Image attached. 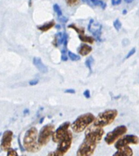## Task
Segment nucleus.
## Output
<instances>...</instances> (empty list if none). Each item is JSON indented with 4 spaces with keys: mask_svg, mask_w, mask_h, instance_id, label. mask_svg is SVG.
I'll return each instance as SVG.
<instances>
[{
    "mask_svg": "<svg viewBox=\"0 0 139 156\" xmlns=\"http://www.w3.org/2000/svg\"><path fill=\"white\" fill-rule=\"evenodd\" d=\"M121 3V0H111V4L114 6L119 5Z\"/></svg>",
    "mask_w": 139,
    "mask_h": 156,
    "instance_id": "obj_29",
    "label": "nucleus"
},
{
    "mask_svg": "<svg viewBox=\"0 0 139 156\" xmlns=\"http://www.w3.org/2000/svg\"><path fill=\"white\" fill-rule=\"evenodd\" d=\"M68 58L72 61H73V62H76V61H79L80 60V56L76 55L73 52H72V51H68Z\"/></svg>",
    "mask_w": 139,
    "mask_h": 156,
    "instance_id": "obj_19",
    "label": "nucleus"
},
{
    "mask_svg": "<svg viewBox=\"0 0 139 156\" xmlns=\"http://www.w3.org/2000/svg\"><path fill=\"white\" fill-rule=\"evenodd\" d=\"M92 62H93V60H92V57H90L86 61V67L88 68L90 72H92Z\"/></svg>",
    "mask_w": 139,
    "mask_h": 156,
    "instance_id": "obj_24",
    "label": "nucleus"
},
{
    "mask_svg": "<svg viewBox=\"0 0 139 156\" xmlns=\"http://www.w3.org/2000/svg\"><path fill=\"white\" fill-rule=\"evenodd\" d=\"M133 150L129 146L118 149L112 156H133Z\"/></svg>",
    "mask_w": 139,
    "mask_h": 156,
    "instance_id": "obj_14",
    "label": "nucleus"
},
{
    "mask_svg": "<svg viewBox=\"0 0 139 156\" xmlns=\"http://www.w3.org/2000/svg\"><path fill=\"white\" fill-rule=\"evenodd\" d=\"M55 127L52 124H46L43 126L38 134V143L41 146H46L52 138Z\"/></svg>",
    "mask_w": 139,
    "mask_h": 156,
    "instance_id": "obj_6",
    "label": "nucleus"
},
{
    "mask_svg": "<svg viewBox=\"0 0 139 156\" xmlns=\"http://www.w3.org/2000/svg\"><path fill=\"white\" fill-rule=\"evenodd\" d=\"M91 3L94 6H98V7H101L103 9L106 8V3H103L102 0H90Z\"/></svg>",
    "mask_w": 139,
    "mask_h": 156,
    "instance_id": "obj_18",
    "label": "nucleus"
},
{
    "mask_svg": "<svg viewBox=\"0 0 139 156\" xmlns=\"http://www.w3.org/2000/svg\"><path fill=\"white\" fill-rule=\"evenodd\" d=\"M59 21H61V22H63V23H65L66 21H68V19L66 17H64L63 16H62L60 17H59Z\"/></svg>",
    "mask_w": 139,
    "mask_h": 156,
    "instance_id": "obj_31",
    "label": "nucleus"
},
{
    "mask_svg": "<svg viewBox=\"0 0 139 156\" xmlns=\"http://www.w3.org/2000/svg\"><path fill=\"white\" fill-rule=\"evenodd\" d=\"M43 119H41V121H40V123H42V121H43Z\"/></svg>",
    "mask_w": 139,
    "mask_h": 156,
    "instance_id": "obj_37",
    "label": "nucleus"
},
{
    "mask_svg": "<svg viewBox=\"0 0 139 156\" xmlns=\"http://www.w3.org/2000/svg\"><path fill=\"white\" fill-rule=\"evenodd\" d=\"M92 51V48L90 46H89L87 44H82L80 47V48L78 49V52L81 56H87L88 54H90Z\"/></svg>",
    "mask_w": 139,
    "mask_h": 156,
    "instance_id": "obj_15",
    "label": "nucleus"
},
{
    "mask_svg": "<svg viewBox=\"0 0 139 156\" xmlns=\"http://www.w3.org/2000/svg\"><path fill=\"white\" fill-rule=\"evenodd\" d=\"M113 26L114 28L116 29L117 31H119L120 29H121V26H122V24L121 22H120V21L119 19H117L116 21H114L113 22Z\"/></svg>",
    "mask_w": 139,
    "mask_h": 156,
    "instance_id": "obj_22",
    "label": "nucleus"
},
{
    "mask_svg": "<svg viewBox=\"0 0 139 156\" xmlns=\"http://www.w3.org/2000/svg\"><path fill=\"white\" fill-rule=\"evenodd\" d=\"M47 156H59V154H58L57 151H51V152H49Z\"/></svg>",
    "mask_w": 139,
    "mask_h": 156,
    "instance_id": "obj_30",
    "label": "nucleus"
},
{
    "mask_svg": "<svg viewBox=\"0 0 139 156\" xmlns=\"http://www.w3.org/2000/svg\"><path fill=\"white\" fill-rule=\"evenodd\" d=\"M127 132V127L124 125H120L114 128L113 130L108 133L105 136L104 141L107 145H111L115 143L120 139V136L125 134Z\"/></svg>",
    "mask_w": 139,
    "mask_h": 156,
    "instance_id": "obj_5",
    "label": "nucleus"
},
{
    "mask_svg": "<svg viewBox=\"0 0 139 156\" xmlns=\"http://www.w3.org/2000/svg\"><path fill=\"white\" fill-rule=\"evenodd\" d=\"M118 115V111L117 110H107L103 112L100 113L98 117L95 119L94 124L95 126L103 128L106 126L111 124L114 122Z\"/></svg>",
    "mask_w": 139,
    "mask_h": 156,
    "instance_id": "obj_3",
    "label": "nucleus"
},
{
    "mask_svg": "<svg viewBox=\"0 0 139 156\" xmlns=\"http://www.w3.org/2000/svg\"><path fill=\"white\" fill-rule=\"evenodd\" d=\"M68 28H71V29H73V30H75L77 32V34H84V29L83 28H78V27H76L75 25H73V24H72V25H69L68 26Z\"/></svg>",
    "mask_w": 139,
    "mask_h": 156,
    "instance_id": "obj_21",
    "label": "nucleus"
},
{
    "mask_svg": "<svg viewBox=\"0 0 139 156\" xmlns=\"http://www.w3.org/2000/svg\"><path fill=\"white\" fill-rule=\"evenodd\" d=\"M123 14H126V10L123 11Z\"/></svg>",
    "mask_w": 139,
    "mask_h": 156,
    "instance_id": "obj_36",
    "label": "nucleus"
},
{
    "mask_svg": "<svg viewBox=\"0 0 139 156\" xmlns=\"http://www.w3.org/2000/svg\"><path fill=\"white\" fill-rule=\"evenodd\" d=\"M61 59L63 62H66L67 61V56H66V54H62V56H61Z\"/></svg>",
    "mask_w": 139,
    "mask_h": 156,
    "instance_id": "obj_33",
    "label": "nucleus"
},
{
    "mask_svg": "<svg viewBox=\"0 0 139 156\" xmlns=\"http://www.w3.org/2000/svg\"><path fill=\"white\" fill-rule=\"evenodd\" d=\"M54 26H55V21L52 20V21H49L47 23L44 24L42 26H38V29L42 32H46V31H48L49 30H51Z\"/></svg>",
    "mask_w": 139,
    "mask_h": 156,
    "instance_id": "obj_16",
    "label": "nucleus"
},
{
    "mask_svg": "<svg viewBox=\"0 0 139 156\" xmlns=\"http://www.w3.org/2000/svg\"><path fill=\"white\" fill-rule=\"evenodd\" d=\"M70 125L71 124L69 122H65V123H62L56 131H54L53 135H52V141L54 142L59 143L68 134V133L69 132L68 128H69Z\"/></svg>",
    "mask_w": 139,
    "mask_h": 156,
    "instance_id": "obj_9",
    "label": "nucleus"
},
{
    "mask_svg": "<svg viewBox=\"0 0 139 156\" xmlns=\"http://www.w3.org/2000/svg\"><path fill=\"white\" fill-rule=\"evenodd\" d=\"M139 142L138 136L135 135H127L123 136L122 138H120L118 141L116 142L115 147L118 150L122 147L129 146V145H136Z\"/></svg>",
    "mask_w": 139,
    "mask_h": 156,
    "instance_id": "obj_10",
    "label": "nucleus"
},
{
    "mask_svg": "<svg viewBox=\"0 0 139 156\" xmlns=\"http://www.w3.org/2000/svg\"><path fill=\"white\" fill-rule=\"evenodd\" d=\"M33 62L36 68H37L41 73H42V74L47 73L48 69H47V67L45 65L43 64V62H42L41 58H39V57H34L33 59Z\"/></svg>",
    "mask_w": 139,
    "mask_h": 156,
    "instance_id": "obj_13",
    "label": "nucleus"
},
{
    "mask_svg": "<svg viewBox=\"0 0 139 156\" xmlns=\"http://www.w3.org/2000/svg\"><path fill=\"white\" fill-rule=\"evenodd\" d=\"M79 38L81 39L82 42L85 43H89V44H93L94 43V38L90 36H86L85 34H79Z\"/></svg>",
    "mask_w": 139,
    "mask_h": 156,
    "instance_id": "obj_17",
    "label": "nucleus"
},
{
    "mask_svg": "<svg viewBox=\"0 0 139 156\" xmlns=\"http://www.w3.org/2000/svg\"><path fill=\"white\" fill-rule=\"evenodd\" d=\"M124 2H125V3H131L132 2H133V1H134V0H124Z\"/></svg>",
    "mask_w": 139,
    "mask_h": 156,
    "instance_id": "obj_35",
    "label": "nucleus"
},
{
    "mask_svg": "<svg viewBox=\"0 0 139 156\" xmlns=\"http://www.w3.org/2000/svg\"><path fill=\"white\" fill-rule=\"evenodd\" d=\"M53 9H54V11H55V12H56V14H57V16H58V17H60V16H63L60 7H59L58 4H56H56H54Z\"/></svg>",
    "mask_w": 139,
    "mask_h": 156,
    "instance_id": "obj_20",
    "label": "nucleus"
},
{
    "mask_svg": "<svg viewBox=\"0 0 139 156\" xmlns=\"http://www.w3.org/2000/svg\"><path fill=\"white\" fill-rule=\"evenodd\" d=\"M135 52H136V48H134L132 49L131 51H129V53L127 54V56H125V59H129V57H131V56H133L134 53H135Z\"/></svg>",
    "mask_w": 139,
    "mask_h": 156,
    "instance_id": "obj_26",
    "label": "nucleus"
},
{
    "mask_svg": "<svg viewBox=\"0 0 139 156\" xmlns=\"http://www.w3.org/2000/svg\"><path fill=\"white\" fill-rule=\"evenodd\" d=\"M13 139V133L11 130L5 131L1 139V149L3 151H8L11 149Z\"/></svg>",
    "mask_w": 139,
    "mask_h": 156,
    "instance_id": "obj_11",
    "label": "nucleus"
},
{
    "mask_svg": "<svg viewBox=\"0 0 139 156\" xmlns=\"http://www.w3.org/2000/svg\"><path fill=\"white\" fill-rule=\"evenodd\" d=\"M67 5L69 7H74V6L77 5L79 3V0H65Z\"/></svg>",
    "mask_w": 139,
    "mask_h": 156,
    "instance_id": "obj_23",
    "label": "nucleus"
},
{
    "mask_svg": "<svg viewBox=\"0 0 139 156\" xmlns=\"http://www.w3.org/2000/svg\"><path fill=\"white\" fill-rule=\"evenodd\" d=\"M72 142H73V134H72V132L69 131L68 134L58 144L56 151L58 152L59 156H63L68 152V150L71 147Z\"/></svg>",
    "mask_w": 139,
    "mask_h": 156,
    "instance_id": "obj_8",
    "label": "nucleus"
},
{
    "mask_svg": "<svg viewBox=\"0 0 139 156\" xmlns=\"http://www.w3.org/2000/svg\"><path fill=\"white\" fill-rule=\"evenodd\" d=\"M95 119H96L95 116L91 113H86L80 115L71 124L72 130L74 133H81L84 130H86L91 123H94Z\"/></svg>",
    "mask_w": 139,
    "mask_h": 156,
    "instance_id": "obj_2",
    "label": "nucleus"
},
{
    "mask_svg": "<svg viewBox=\"0 0 139 156\" xmlns=\"http://www.w3.org/2000/svg\"><path fill=\"white\" fill-rule=\"evenodd\" d=\"M39 83V80H38V79H35V80H31V81H29V85H31V86H34V85H37Z\"/></svg>",
    "mask_w": 139,
    "mask_h": 156,
    "instance_id": "obj_27",
    "label": "nucleus"
},
{
    "mask_svg": "<svg viewBox=\"0 0 139 156\" xmlns=\"http://www.w3.org/2000/svg\"><path fill=\"white\" fill-rule=\"evenodd\" d=\"M23 146L25 151L30 153H36L40 151L42 146L38 143V132L35 127H32L26 131L23 140Z\"/></svg>",
    "mask_w": 139,
    "mask_h": 156,
    "instance_id": "obj_1",
    "label": "nucleus"
},
{
    "mask_svg": "<svg viewBox=\"0 0 139 156\" xmlns=\"http://www.w3.org/2000/svg\"><path fill=\"white\" fill-rule=\"evenodd\" d=\"M8 156H18V154L15 150L10 149V150L8 151Z\"/></svg>",
    "mask_w": 139,
    "mask_h": 156,
    "instance_id": "obj_25",
    "label": "nucleus"
},
{
    "mask_svg": "<svg viewBox=\"0 0 139 156\" xmlns=\"http://www.w3.org/2000/svg\"><path fill=\"white\" fill-rule=\"evenodd\" d=\"M98 143L90 139L85 137L83 142L76 151V156H92Z\"/></svg>",
    "mask_w": 139,
    "mask_h": 156,
    "instance_id": "obj_4",
    "label": "nucleus"
},
{
    "mask_svg": "<svg viewBox=\"0 0 139 156\" xmlns=\"http://www.w3.org/2000/svg\"><path fill=\"white\" fill-rule=\"evenodd\" d=\"M102 25L99 24V22H97L93 19H91L90 21V23L88 25V30L92 33V34L97 38L100 40V36L102 34Z\"/></svg>",
    "mask_w": 139,
    "mask_h": 156,
    "instance_id": "obj_12",
    "label": "nucleus"
},
{
    "mask_svg": "<svg viewBox=\"0 0 139 156\" xmlns=\"http://www.w3.org/2000/svg\"><path fill=\"white\" fill-rule=\"evenodd\" d=\"M84 3H87V4H90V0H82Z\"/></svg>",
    "mask_w": 139,
    "mask_h": 156,
    "instance_id": "obj_34",
    "label": "nucleus"
},
{
    "mask_svg": "<svg viewBox=\"0 0 139 156\" xmlns=\"http://www.w3.org/2000/svg\"><path fill=\"white\" fill-rule=\"evenodd\" d=\"M83 95L85 96V97H86V98L89 99V98L90 97V92L89 90H86V91L83 92Z\"/></svg>",
    "mask_w": 139,
    "mask_h": 156,
    "instance_id": "obj_28",
    "label": "nucleus"
},
{
    "mask_svg": "<svg viewBox=\"0 0 139 156\" xmlns=\"http://www.w3.org/2000/svg\"><path fill=\"white\" fill-rule=\"evenodd\" d=\"M103 135V128L93 124V126L90 127V128L86 130V134H85V137L90 139V140L95 141L97 143H99V142L101 141Z\"/></svg>",
    "mask_w": 139,
    "mask_h": 156,
    "instance_id": "obj_7",
    "label": "nucleus"
},
{
    "mask_svg": "<svg viewBox=\"0 0 139 156\" xmlns=\"http://www.w3.org/2000/svg\"><path fill=\"white\" fill-rule=\"evenodd\" d=\"M65 93H71V94H75V90L74 89H67L64 91Z\"/></svg>",
    "mask_w": 139,
    "mask_h": 156,
    "instance_id": "obj_32",
    "label": "nucleus"
}]
</instances>
